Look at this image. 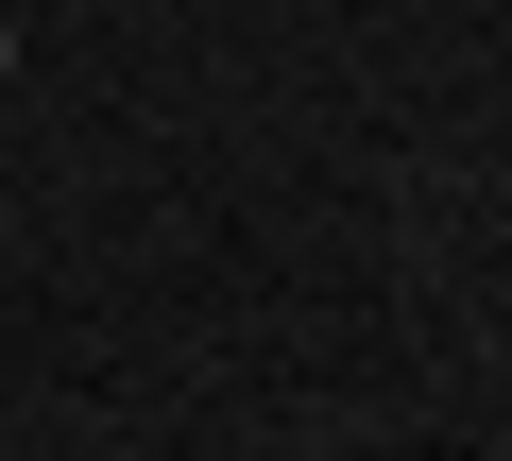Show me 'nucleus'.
<instances>
[{
  "label": "nucleus",
  "instance_id": "1",
  "mask_svg": "<svg viewBox=\"0 0 512 461\" xmlns=\"http://www.w3.org/2000/svg\"><path fill=\"white\" fill-rule=\"evenodd\" d=\"M0 86H18V35H0Z\"/></svg>",
  "mask_w": 512,
  "mask_h": 461
}]
</instances>
